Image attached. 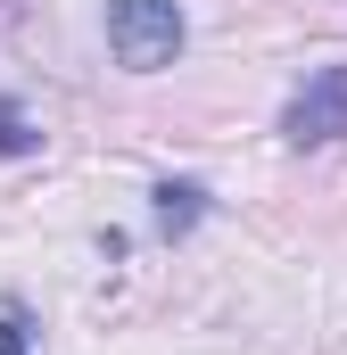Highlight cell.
<instances>
[{"label": "cell", "instance_id": "cell-2", "mask_svg": "<svg viewBox=\"0 0 347 355\" xmlns=\"http://www.w3.org/2000/svg\"><path fill=\"white\" fill-rule=\"evenodd\" d=\"M281 141L289 149H331V141H347V58L339 67H314L298 83V99L281 107Z\"/></svg>", "mask_w": 347, "mask_h": 355}, {"label": "cell", "instance_id": "cell-1", "mask_svg": "<svg viewBox=\"0 0 347 355\" xmlns=\"http://www.w3.org/2000/svg\"><path fill=\"white\" fill-rule=\"evenodd\" d=\"M182 42H190V25H182L174 0H108V50H116L124 75H158V67H174Z\"/></svg>", "mask_w": 347, "mask_h": 355}, {"label": "cell", "instance_id": "cell-5", "mask_svg": "<svg viewBox=\"0 0 347 355\" xmlns=\"http://www.w3.org/2000/svg\"><path fill=\"white\" fill-rule=\"evenodd\" d=\"M0 355H33V322L17 297H0Z\"/></svg>", "mask_w": 347, "mask_h": 355}, {"label": "cell", "instance_id": "cell-4", "mask_svg": "<svg viewBox=\"0 0 347 355\" xmlns=\"http://www.w3.org/2000/svg\"><path fill=\"white\" fill-rule=\"evenodd\" d=\"M33 149H42V132L25 124V107H17V99H0V157H33Z\"/></svg>", "mask_w": 347, "mask_h": 355}, {"label": "cell", "instance_id": "cell-3", "mask_svg": "<svg viewBox=\"0 0 347 355\" xmlns=\"http://www.w3.org/2000/svg\"><path fill=\"white\" fill-rule=\"evenodd\" d=\"M207 215V182H158V232L166 240H190Z\"/></svg>", "mask_w": 347, "mask_h": 355}]
</instances>
